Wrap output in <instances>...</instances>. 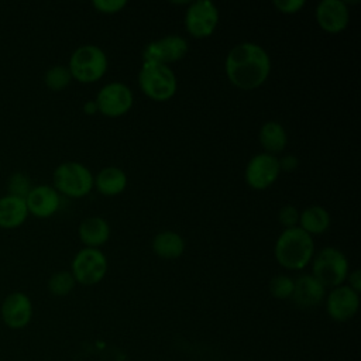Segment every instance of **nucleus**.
<instances>
[{
    "label": "nucleus",
    "mask_w": 361,
    "mask_h": 361,
    "mask_svg": "<svg viewBox=\"0 0 361 361\" xmlns=\"http://www.w3.org/2000/svg\"><path fill=\"white\" fill-rule=\"evenodd\" d=\"M316 21L327 32L343 31L350 21V10L343 0H322L316 6Z\"/></svg>",
    "instance_id": "4468645a"
},
{
    "label": "nucleus",
    "mask_w": 361,
    "mask_h": 361,
    "mask_svg": "<svg viewBox=\"0 0 361 361\" xmlns=\"http://www.w3.org/2000/svg\"><path fill=\"white\" fill-rule=\"evenodd\" d=\"M269 293L276 299H289L293 292V279L288 275L278 274L269 281Z\"/></svg>",
    "instance_id": "393cba45"
},
{
    "label": "nucleus",
    "mask_w": 361,
    "mask_h": 361,
    "mask_svg": "<svg viewBox=\"0 0 361 361\" xmlns=\"http://www.w3.org/2000/svg\"><path fill=\"white\" fill-rule=\"evenodd\" d=\"M32 302L24 292L8 293L0 306L1 322L13 330L24 329L32 319Z\"/></svg>",
    "instance_id": "f8f14e48"
},
{
    "label": "nucleus",
    "mask_w": 361,
    "mask_h": 361,
    "mask_svg": "<svg viewBox=\"0 0 361 361\" xmlns=\"http://www.w3.org/2000/svg\"><path fill=\"white\" fill-rule=\"evenodd\" d=\"M28 216L24 197L6 195L0 197V227L14 228L21 226Z\"/></svg>",
    "instance_id": "f3484780"
},
{
    "label": "nucleus",
    "mask_w": 361,
    "mask_h": 361,
    "mask_svg": "<svg viewBox=\"0 0 361 361\" xmlns=\"http://www.w3.org/2000/svg\"><path fill=\"white\" fill-rule=\"evenodd\" d=\"M83 111H85L86 114H94V113H97L99 110H97L96 102H94V100H87V102L83 104Z\"/></svg>",
    "instance_id": "2f4dec72"
},
{
    "label": "nucleus",
    "mask_w": 361,
    "mask_h": 361,
    "mask_svg": "<svg viewBox=\"0 0 361 361\" xmlns=\"http://www.w3.org/2000/svg\"><path fill=\"white\" fill-rule=\"evenodd\" d=\"M7 186H8V190H10L8 195L20 196V197H24V199L32 188L31 182H30V178L23 172H14L10 176Z\"/></svg>",
    "instance_id": "a878e982"
},
{
    "label": "nucleus",
    "mask_w": 361,
    "mask_h": 361,
    "mask_svg": "<svg viewBox=\"0 0 361 361\" xmlns=\"http://www.w3.org/2000/svg\"><path fill=\"white\" fill-rule=\"evenodd\" d=\"M127 4L126 0H93V7L102 13H117L124 8Z\"/></svg>",
    "instance_id": "cd10ccee"
},
{
    "label": "nucleus",
    "mask_w": 361,
    "mask_h": 361,
    "mask_svg": "<svg viewBox=\"0 0 361 361\" xmlns=\"http://www.w3.org/2000/svg\"><path fill=\"white\" fill-rule=\"evenodd\" d=\"M138 85L144 94L158 102L171 99L178 87L173 71L168 65L157 62H142L138 72Z\"/></svg>",
    "instance_id": "20e7f679"
},
{
    "label": "nucleus",
    "mask_w": 361,
    "mask_h": 361,
    "mask_svg": "<svg viewBox=\"0 0 361 361\" xmlns=\"http://www.w3.org/2000/svg\"><path fill=\"white\" fill-rule=\"evenodd\" d=\"M299 227L307 234H322L330 227V214L320 204H312L299 212Z\"/></svg>",
    "instance_id": "4be33fe9"
},
{
    "label": "nucleus",
    "mask_w": 361,
    "mask_h": 361,
    "mask_svg": "<svg viewBox=\"0 0 361 361\" xmlns=\"http://www.w3.org/2000/svg\"><path fill=\"white\" fill-rule=\"evenodd\" d=\"M348 279V286L355 290L357 293H360L361 290V271L360 269H354L351 274L347 275Z\"/></svg>",
    "instance_id": "7c9ffc66"
},
{
    "label": "nucleus",
    "mask_w": 361,
    "mask_h": 361,
    "mask_svg": "<svg viewBox=\"0 0 361 361\" xmlns=\"http://www.w3.org/2000/svg\"><path fill=\"white\" fill-rule=\"evenodd\" d=\"M274 6L285 14H292L299 11L305 6V0H275Z\"/></svg>",
    "instance_id": "c85d7f7f"
},
{
    "label": "nucleus",
    "mask_w": 361,
    "mask_h": 361,
    "mask_svg": "<svg viewBox=\"0 0 361 361\" xmlns=\"http://www.w3.org/2000/svg\"><path fill=\"white\" fill-rule=\"evenodd\" d=\"M258 138L265 152L272 155L283 151L288 144V134L285 127L275 120H268L261 126Z\"/></svg>",
    "instance_id": "aec40b11"
},
{
    "label": "nucleus",
    "mask_w": 361,
    "mask_h": 361,
    "mask_svg": "<svg viewBox=\"0 0 361 361\" xmlns=\"http://www.w3.org/2000/svg\"><path fill=\"white\" fill-rule=\"evenodd\" d=\"M75 278L71 271H56L48 279V290L54 296H66L75 288Z\"/></svg>",
    "instance_id": "b1692460"
},
{
    "label": "nucleus",
    "mask_w": 361,
    "mask_h": 361,
    "mask_svg": "<svg viewBox=\"0 0 361 361\" xmlns=\"http://www.w3.org/2000/svg\"><path fill=\"white\" fill-rule=\"evenodd\" d=\"M94 186L104 196L120 195L127 186V175L118 166H106L96 175Z\"/></svg>",
    "instance_id": "6ab92c4d"
},
{
    "label": "nucleus",
    "mask_w": 361,
    "mask_h": 361,
    "mask_svg": "<svg viewBox=\"0 0 361 361\" xmlns=\"http://www.w3.org/2000/svg\"><path fill=\"white\" fill-rule=\"evenodd\" d=\"M279 173V158L268 152H259L248 161L244 178L248 186L261 190L271 186L278 179Z\"/></svg>",
    "instance_id": "9b49d317"
},
{
    "label": "nucleus",
    "mask_w": 361,
    "mask_h": 361,
    "mask_svg": "<svg viewBox=\"0 0 361 361\" xmlns=\"http://www.w3.org/2000/svg\"><path fill=\"white\" fill-rule=\"evenodd\" d=\"M68 68L72 79L82 83L97 82L107 71L106 52L93 44L80 45L72 52Z\"/></svg>",
    "instance_id": "7ed1b4c3"
},
{
    "label": "nucleus",
    "mask_w": 361,
    "mask_h": 361,
    "mask_svg": "<svg viewBox=\"0 0 361 361\" xmlns=\"http://www.w3.org/2000/svg\"><path fill=\"white\" fill-rule=\"evenodd\" d=\"M152 251L164 259H175L183 254L185 240L176 231H161L152 238Z\"/></svg>",
    "instance_id": "412c9836"
},
{
    "label": "nucleus",
    "mask_w": 361,
    "mask_h": 361,
    "mask_svg": "<svg viewBox=\"0 0 361 361\" xmlns=\"http://www.w3.org/2000/svg\"><path fill=\"white\" fill-rule=\"evenodd\" d=\"M79 238L86 247L96 248L104 244L110 237V226L109 223L99 216H90L82 220L78 228Z\"/></svg>",
    "instance_id": "a211bd4d"
},
{
    "label": "nucleus",
    "mask_w": 361,
    "mask_h": 361,
    "mask_svg": "<svg viewBox=\"0 0 361 361\" xmlns=\"http://www.w3.org/2000/svg\"><path fill=\"white\" fill-rule=\"evenodd\" d=\"M189 49L188 41L178 34H168L148 42L142 51V62L168 65L180 61Z\"/></svg>",
    "instance_id": "1a4fd4ad"
},
{
    "label": "nucleus",
    "mask_w": 361,
    "mask_h": 361,
    "mask_svg": "<svg viewBox=\"0 0 361 361\" xmlns=\"http://www.w3.org/2000/svg\"><path fill=\"white\" fill-rule=\"evenodd\" d=\"M71 272L76 282L82 285H96L107 272L106 255L97 248H82L72 259Z\"/></svg>",
    "instance_id": "0eeeda50"
},
{
    "label": "nucleus",
    "mask_w": 361,
    "mask_h": 361,
    "mask_svg": "<svg viewBox=\"0 0 361 361\" xmlns=\"http://www.w3.org/2000/svg\"><path fill=\"white\" fill-rule=\"evenodd\" d=\"M326 296V288L312 275L305 274L293 281L290 299L300 309H310L322 303Z\"/></svg>",
    "instance_id": "dca6fc26"
},
{
    "label": "nucleus",
    "mask_w": 361,
    "mask_h": 361,
    "mask_svg": "<svg viewBox=\"0 0 361 361\" xmlns=\"http://www.w3.org/2000/svg\"><path fill=\"white\" fill-rule=\"evenodd\" d=\"M278 220L285 228L296 227L299 223V210L292 204H285L278 212Z\"/></svg>",
    "instance_id": "bb28decb"
},
{
    "label": "nucleus",
    "mask_w": 361,
    "mask_h": 361,
    "mask_svg": "<svg viewBox=\"0 0 361 361\" xmlns=\"http://www.w3.org/2000/svg\"><path fill=\"white\" fill-rule=\"evenodd\" d=\"M275 258L286 269L305 268L314 255V241L299 226L285 228L275 243Z\"/></svg>",
    "instance_id": "f03ea898"
},
{
    "label": "nucleus",
    "mask_w": 361,
    "mask_h": 361,
    "mask_svg": "<svg viewBox=\"0 0 361 361\" xmlns=\"http://www.w3.org/2000/svg\"><path fill=\"white\" fill-rule=\"evenodd\" d=\"M52 179L56 192L69 197L86 196L94 186V176L90 169L76 161L59 164L54 171Z\"/></svg>",
    "instance_id": "39448f33"
},
{
    "label": "nucleus",
    "mask_w": 361,
    "mask_h": 361,
    "mask_svg": "<svg viewBox=\"0 0 361 361\" xmlns=\"http://www.w3.org/2000/svg\"><path fill=\"white\" fill-rule=\"evenodd\" d=\"M345 254L336 247H324L312 258V275L324 286H340L348 275Z\"/></svg>",
    "instance_id": "423d86ee"
},
{
    "label": "nucleus",
    "mask_w": 361,
    "mask_h": 361,
    "mask_svg": "<svg viewBox=\"0 0 361 361\" xmlns=\"http://www.w3.org/2000/svg\"><path fill=\"white\" fill-rule=\"evenodd\" d=\"M71 80L72 75L69 68L61 63L49 66L44 75V82L51 90H62L71 83Z\"/></svg>",
    "instance_id": "5701e85b"
},
{
    "label": "nucleus",
    "mask_w": 361,
    "mask_h": 361,
    "mask_svg": "<svg viewBox=\"0 0 361 361\" xmlns=\"http://www.w3.org/2000/svg\"><path fill=\"white\" fill-rule=\"evenodd\" d=\"M226 75L241 90L259 87L269 76L271 58L257 42H240L226 56Z\"/></svg>",
    "instance_id": "f257e3e1"
},
{
    "label": "nucleus",
    "mask_w": 361,
    "mask_h": 361,
    "mask_svg": "<svg viewBox=\"0 0 361 361\" xmlns=\"http://www.w3.org/2000/svg\"><path fill=\"white\" fill-rule=\"evenodd\" d=\"M97 110L107 117H120L126 114L134 102L131 89L123 82H110L104 85L96 99Z\"/></svg>",
    "instance_id": "9d476101"
},
{
    "label": "nucleus",
    "mask_w": 361,
    "mask_h": 361,
    "mask_svg": "<svg viewBox=\"0 0 361 361\" xmlns=\"http://www.w3.org/2000/svg\"><path fill=\"white\" fill-rule=\"evenodd\" d=\"M360 293L353 290L348 285H340L333 288L326 300L329 316L336 322L350 320L358 310Z\"/></svg>",
    "instance_id": "ddd939ff"
},
{
    "label": "nucleus",
    "mask_w": 361,
    "mask_h": 361,
    "mask_svg": "<svg viewBox=\"0 0 361 361\" xmlns=\"http://www.w3.org/2000/svg\"><path fill=\"white\" fill-rule=\"evenodd\" d=\"M219 24V8L210 0L189 3L185 13V27L196 38L210 37Z\"/></svg>",
    "instance_id": "6e6552de"
},
{
    "label": "nucleus",
    "mask_w": 361,
    "mask_h": 361,
    "mask_svg": "<svg viewBox=\"0 0 361 361\" xmlns=\"http://www.w3.org/2000/svg\"><path fill=\"white\" fill-rule=\"evenodd\" d=\"M25 203L28 213L45 219L52 216L59 209L61 197L54 186L38 185L31 188L25 196Z\"/></svg>",
    "instance_id": "2eb2a0df"
},
{
    "label": "nucleus",
    "mask_w": 361,
    "mask_h": 361,
    "mask_svg": "<svg viewBox=\"0 0 361 361\" xmlns=\"http://www.w3.org/2000/svg\"><path fill=\"white\" fill-rule=\"evenodd\" d=\"M279 166H281V171H286V172L295 171L298 166V158L295 155L288 154L282 159H279Z\"/></svg>",
    "instance_id": "c756f323"
}]
</instances>
